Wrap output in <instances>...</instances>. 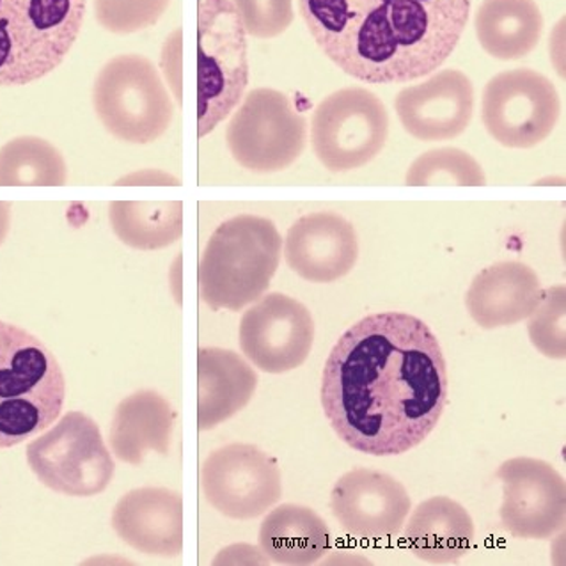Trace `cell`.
I'll use <instances>...</instances> for the list:
<instances>
[{
	"instance_id": "cell-10",
	"label": "cell",
	"mask_w": 566,
	"mask_h": 566,
	"mask_svg": "<svg viewBox=\"0 0 566 566\" xmlns=\"http://www.w3.org/2000/svg\"><path fill=\"white\" fill-rule=\"evenodd\" d=\"M389 114L380 98L363 87H345L316 107L311 128L313 149L328 171L366 166L382 151Z\"/></svg>"
},
{
	"instance_id": "cell-27",
	"label": "cell",
	"mask_w": 566,
	"mask_h": 566,
	"mask_svg": "<svg viewBox=\"0 0 566 566\" xmlns=\"http://www.w3.org/2000/svg\"><path fill=\"white\" fill-rule=\"evenodd\" d=\"M407 185L427 187V185H460V187H481L486 184L485 172L476 158L462 149H432L413 160L407 171Z\"/></svg>"
},
{
	"instance_id": "cell-11",
	"label": "cell",
	"mask_w": 566,
	"mask_h": 566,
	"mask_svg": "<svg viewBox=\"0 0 566 566\" xmlns=\"http://www.w3.org/2000/svg\"><path fill=\"white\" fill-rule=\"evenodd\" d=\"M562 102L542 73L517 67L495 75L481 99V119L492 139L513 149L535 148L553 134Z\"/></svg>"
},
{
	"instance_id": "cell-13",
	"label": "cell",
	"mask_w": 566,
	"mask_h": 566,
	"mask_svg": "<svg viewBox=\"0 0 566 566\" xmlns=\"http://www.w3.org/2000/svg\"><path fill=\"white\" fill-rule=\"evenodd\" d=\"M239 336L243 356L258 369L289 374L310 357L315 322L302 302L284 293H270L245 311Z\"/></svg>"
},
{
	"instance_id": "cell-22",
	"label": "cell",
	"mask_w": 566,
	"mask_h": 566,
	"mask_svg": "<svg viewBox=\"0 0 566 566\" xmlns=\"http://www.w3.org/2000/svg\"><path fill=\"white\" fill-rule=\"evenodd\" d=\"M405 539L422 562L453 563L471 548L474 522L462 504L437 495L413 510L405 527Z\"/></svg>"
},
{
	"instance_id": "cell-18",
	"label": "cell",
	"mask_w": 566,
	"mask_h": 566,
	"mask_svg": "<svg viewBox=\"0 0 566 566\" xmlns=\"http://www.w3.org/2000/svg\"><path fill=\"white\" fill-rule=\"evenodd\" d=\"M117 536L148 556L175 557L184 551V500L169 489H135L114 506Z\"/></svg>"
},
{
	"instance_id": "cell-19",
	"label": "cell",
	"mask_w": 566,
	"mask_h": 566,
	"mask_svg": "<svg viewBox=\"0 0 566 566\" xmlns=\"http://www.w3.org/2000/svg\"><path fill=\"white\" fill-rule=\"evenodd\" d=\"M542 292L535 270L518 261H501L472 279L465 306L480 327H510L533 313Z\"/></svg>"
},
{
	"instance_id": "cell-2",
	"label": "cell",
	"mask_w": 566,
	"mask_h": 566,
	"mask_svg": "<svg viewBox=\"0 0 566 566\" xmlns=\"http://www.w3.org/2000/svg\"><path fill=\"white\" fill-rule=\"evenodd\" d=\"M469 13L471 0H301L316 45L366 84H403L439 70Z\"/></svg>"
},
{
	"instance_id": "cell-28",
	"label": "cell",
	"mask_w": 566,
	"mask_h": 566,
	"mask_svg": "<svg viewBox=\"0 0 566 566\" xmlns=\"http://www.w3.org/2000/svg\"><path fill=\"white\" fill-rule=\"evenodd\" d=\"M565 313L566 290L563 284H557L542 292L538 304L527 316L531 343L548 359H565Z\"/></svg>"
},
{
	"instance_id": "cell-23",
	"label": "cell",
	"mask_w": 566,
	"mask_h": 566,
	"mask_svg": "<svg viewBox=\"0 0 566 566\" xmlns=\"http://www.w3.org/2000/svg\"><path fill=\"white\" fill-rule=\"evenodd\" d=\"M260 547L279 565H313L331 548V531L315 510L283 504L260 527Z\"/></svg>"
},
{
	"instance_id": "cell-26",
	"label": "cell",
	"mask_w": 566,
	"mask_h": 566,
	"mask_svg": "<svg viewBox=\"0 0 566 566\" xmlns=\"http://www.w3.org/2000/svg\"><path fill=\"white\" fill-rule=\"evenodd\" d=\"M66 180L63 155L49 140L17 137L0 149V187H61Z\"/></svg>"
},
{
	"instance_id": "cell-30",
	"label": "cell",
	"mask_w": 566,
	"mask_h": 566,
	"mask_svg": "<svg viewBox=\"0 0 566 566\" xmlns=\"http://www.w3.org/2000/svg\"><path fill=\"white\" fill-rule=\"evenodd\" d=\"M231 4L252 38H277L293 22V0H231Z\"/></svg>"
},
{
	"instance_id": "cell-3",
	"label": "cell",
	"mask_w": 566,
	"mask_h": 566,
	"mask_svg": "<svg viewBox=\"0 0 566 566\" xmlns=\"http://www.w3.org/2000/svg\"><path fill=\"white\" fill-rule=\"evenodd\" d=\"M66 380L45 343L0 322V450L43 432L63 412Z\"/></svg>"
},
{
	"instance_id": "cell-4",
	"label": "cell",
	"mask_w": 566,
	"mask_h": 566,
	"mask_svg": "<svg viewBox=\"0 0 566 566\" xmlns=\"http://www.w3.org/2000/svg\"><path fill=\"white\" fill-rule=\"evenodd\" d=\"M283 239L265 217L222 222L202 252L199 293L210 310L242 311L263 297L279 269Z\"/></svg>"
},
{
	"instance_id": "cell-16",
	"label": "cell",
	"mask_w": 566,
	"mask_h": 566,
	"mask_svg": "<svg viewBox=\"0 0 566 566\" xmlns=\"http://www.w3.org/2000/svg\"><path fill=\"white\" fill-rule=\"evenodd\" d=\"M395 107L405 130L416 139L450 140L471 123L474 87L465 73L442 70L421 84L405 87Z\"/></svg>"
},
{
	"instance_id": "cell-6",
	"label": "cell",
	"mask_w": 566,
	"mask_h": 566,
	"mask_svg": "<svg viewBox=\"0 0 566 566\" xmlns=\"http://www.w3.org/2000/svg\"><path fill=\"white\" fill-rule=\"evenodd\" d=\"M231 0H198V135L242 102L249 84L248 38Z\"/></svg>"
},
{
	"instance_id": "cell-14",
	"label": "cell",
	"mask_w": 566,
	"mask_h": 566,
	"mask_svg": "<svg viewBox=\"0 0 566 566\" xmlns=\"http://www.w3.org/2000/svg\"><path fill=\"white\" fill-rule=\"evenodd\" d=\"M503 483L501 522L515 538L547 539L562 533L566 521V485L544 460L518 457L497 471Z\"/></svg>"
},
{
	"instance_id": "cell-1",
	"label": "cell",
	"mask_w": 566,
	"mask_h": 566,
	"mask_svg": "<svg viewBox=\"0 0 566 566\" xmlns=\"http://www.w3.org/2000/svg\"><path fill=\"white\" fill-rule=\"evenodd\" d=\"M448 403L441 343L422 319L377 313L334 345L322 377V407L352 450L396 457L427 441Z\"/></svg>"
},
{
	"instance_id": "cell-9",
	"label": "cell",
	"mask_w": 566,
	"mask_h": 566,
	"mask_svg": "<svg viewBox=\"0 0 566 566\" xmlns=\"http://www.w3.org/2000/svg\"><path fill=\"white\" fill-rule=\"evenodd\" d=\"M306 117L281 91L260 87L245 96L231 117L226 143L240 166L249 171H283L306 148Z\"/></svg>"
},
{
	"instance_id": "cell-7",
	"label": "cell",
	"mask_w": 566,
	"mask_h": 566,
	"mask_svg": "<svg viewBox=\"0 0 566 566\" xmlns=\"http://www.w3.org/2000/svg\"><path fill=\"white\" fill-rule=\"evenodd\" d=\"M96 116L114 137L148 145L171 126L175 104L149 59L137 54L111 59L93 87Z\"/></svg>"
},
{
	"instance_id": "cell-31",
	"label": "cell",
	"mask_w": 566,
	"mask_h": 566,
	"mask_svg": "<svg viewBox=\"0 0 566 566\" xmlns=\"http://www.w3.org/2000/svg\"><path fill=\"white\" fill-rule=\"evenodd\" d=\"M11 226V205L10 202L0 201V245L4 242L6 237L10 233Z\"/></svg>"
},
{
	"instance_id": "cell-29",
	"label": "cell",
	"mask_w": 566,
	"mask_h": 566,
	"mask_svg": "<svg viewBox=\"0 0 566 566\" xmlns=\"http://www.w3.org/2000/svg\"><path fill=\"white\" fill-rule=\"evenodd\" d=\"M96 22L113 34H134L163 19L171 0H93Z\"/></svg>"
},
{
	"instance_id": "cell-17",
	"label": "cell",
	"mask_w": 566,
	"mask_h": 566,
	"mask_svg": "<svg viewBox=\"0 0 566 566\" xmlns=\"http://www.w3.org/2000/svg\"><path fill=\"white\" fill-rule=\"evenodd\" d=\"M284 258L298 277L310 283H334L356 266V228L334 211L301 217L286 234Z\"/></svg>"
},
{
	"instance_id": "cell-25",
	"label": "cell",
	"mask_w": 566,
	"mask_h": 566,
	"mask_svg": "<svg viewBox=\"0 0 566 566\" xmlns=\"http://www.w3.org/2000/svg\"><path fill=\"white\" fill-rule=\"evenodd\" d=\"M108 219L117 239L128 248L158 251L180 240L184 202H111Z\"/></svg>"
},
{
	"instance_id": "cell-8",
	"label": "cell",
	"mask_w": 566,
	"mask_h": 566,
	"mask_svg": "<svg viewBox=\"0 0 566 566\" xmlns=\"http://www.w3.org/2000/svg\"><path fill=\"white\" fill-rule=\"evenodd\" d=\"M28 463L46 489L70 497L102 494L116 472L98 424L84 412H67L34 439L28 446Z\"/></svg>"
},
{
	"instance_id": "cell-24",
	"label": "cell",
	"mask_w": 566,
	"mask_h": 566,
	"mask_svg": "<svg viewBox=\"0 0 566 566\" xmlns=\"http://www.w3.org/2000/svg\"><path fill=\"white\" fill-rule=\"evenodd\" d=\"M474 28L486 54L500 61H515L538 45L544 17L535 0H483Z\"/></svg>"
},
{
	"instance_id": "cell-21",
	"label": "cell",
	"mask_w": 566,
	"mask_h": 566,
	"mask_svg": "<svg viewBox=\"0 0 566 566\" xmlns=\"http://www.w3.org/2000/svg\"><path fill=\"white\" fill-rule=\"evenodd\" d=\"M175 421V409L163 395L134 392L117 405L108 433L111 448L122 462L140 465L149 451L169 453Z\"/></svg>"
},
{
	"instance_id": "cell-15",
	"label": "cell",
	"mask_w": 566,
	"mask_h": 566,
	"mask_svg": "<svg viewBox=\"0 0 566 566\" xmlns=\"http://www.w3.org/2000/svg\"><path fill=\"white\" fill-rule=\"evenodd\" d=\"M410 503L400 481L371 471L354 469L334 485L331 510L339 526L357 538L382 539L398 535L409 517Z\"/></svg>"
},
{
	"instance_id": "cell-5",
	"label": "cell",
	"mask_w": 566,
	"mask_h": 566,
	"mask_svg": "<svg viewBox=\"0 0 566 566\" xmlns=\"http://www.w3.org/2000/svg\"><path fill=\"white\" fill-rule=\"evenodd\" d=\"M86 0H0V86L54 72L81 34Z\"/></svg>"
},
{
	"instance_id": "cell-12",
	"label": "cell",
	"mask_w": 566,
	"mask_h": 566,
	"mask_svg": "<svg viewBox=\"0 0 566 566\" xmlns=\"http://www.w3.org/2000/svg\"><path fill=\"white\" fill-rule=\"evenodd\" d=\"M208 503L226 517L249 521L269 512L283 494L281 471L270 454L252 444L222 446L202 463Z\"/></svg>"
},
{
	"instance_id": "cell-20",
	"label": "cell",
	"mask_w": 566,
	"mask_h": 566,
	"mask_svg": "<svg viewBox=\"0 0 566 566\" xmlns=\"http://www.w3.org/2000/svg\"><path fill=\"white\" fill-rule=\"evenodd\" d=\"M198 428L208 432L248 407L256 392L258 375L233 350L198 352Z\"/></svg>"
}]
</instances>
